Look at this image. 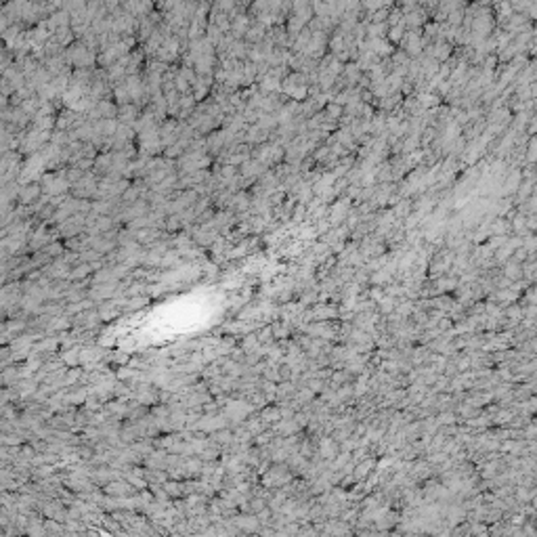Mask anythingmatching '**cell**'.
Listing matches in <instances>:
<instances>
[{"label":"cell","mask_w":537,"mask_h":537,"mask_svg":"<svg viewBox=\"0 0 537 537\" xmlns=\"http://www.w3.org/2000/svg\"><path fill=\"white\" fill-rule=\"evenodd\" d=\"M403 46V51H405L409 57H422V53H424V38H422V30H405V34H403V40L399 42Z\"/></svg>","instance_id":"obj_1"},{"label":"cell","mask_w":537,"mask_h":537,"mask_svg":"<svg viewBox=\"0 0 537 537\" xmlns=\"http://www.w3.org/2000/svg\"><path fill=\"white\" fill-rule=\"evenodd\" d=\"M426 17H428V11L424 6H414V9L403 11V26L405 30H422Z\"/></svg>","instance_id":"obj_2"},{"label":"cell","mask_w":537,"mask_h":537,"mask_svg":"<svg viewBox=\"0 0 537 537\" xmlns=\"http://www.w3.org/2000/svg\"><path fill=\"white\" fill-rule=\"evenodd\" d=\"M351 208V200L349 197H340L334 206L328 208V220L331 227H338V225H344V218H346V212Z\"/></svg>","instance_id":"obj_3"},{"label":"cell","mask_w":537,"mask_h":537,"mask_svg":"<svg viewBox=\"0 0 537 537\" xmlns=\"http://www.w3.org/2000/svg\"><path fill=\"white\" fill-rule=\"evenodd\" d=\"M267 30L268 28H265L263 23H258L256 19H252L250 28L246 30V34H243V40H246L248 44H256V42H260L267 36Z\"/></svg>","instance_id":"obj_4"},{"label":"cell","mask_w":537,"mask_h":537,"mask_svg":"<svg viewBox=\"0 0 537 537\" xmlns=\"http://www.w3.org/2000/svg\"><path fill=\"white\" fill-rule=\"evenodd\" d=\"M227 145V132L225 130H216V132H212L210 137L206 139V149L208 151H214V153H218V151H223V147Z\"/></svg>","instance_id":"obj_5"},{"label":"cell","mask_w":537,"mask_h":537,"mask_svg":"<svg viewBox=\"0 0 537 537\" xmlns=\"http://www.w3.org/2000/svg\"><path fill=\"white\" fill-rule=\"evenodd\" d=\"M42 193V187L40 185H26V187H21L19 189V193H17V197H19V202L21 204H30V202H34V200H38V195Z\"/></svg>","instance_id":"obj_6"},{"label":"cell","mask_w":537,"mask_h":537,"mask_svg":"<svg viewBox=\"0 0 537 537\" xmlns=\"http://www.w3.org/2000/svg\"><path fill=\"white\" fill-rule=\"evenodd\" d=\"M520 180H523V172H510L508 179L504 180V189H502V195H512V193H516V189L520 185Z\"/></svg>","instance_id":"obj_7"},{"label":"cell","mask_w":537,"mask_h":537,"mask_svg":"<svg viewBox=\"0 0 537 537\" xmlns=\"http://www.w3.org/2000/svg\"><path fill=\"white\" fill-rule=\"evenodd\" d=\"M336 453H338V441H336L334 437L321 439V443H319V455L326 457V460H329V457H334Z\"/></svg>","instance_id":"obj_8"},{"label":"cell","mask_w":537,"mask_h":537,"mask_svg":"<svg viewBox=\"0 0 537 537\" xmlns=\"http://www.w3.org/2000/svg\"><path fill=\"white\" fill-rule=\"evenodd\" d=\"M512 13H514V11H512L510 0H495V15H493V17H497V21H500L502 26L508 21V17H510Z\"/></svg>","instance_id":"obj_9"},{"label":"cell","mask_w":537,"mask_h":537,"mask_svg":"<svg viewBox=\"0 0 537 537\" xmlns=\"http://www.w3.org/2000/svg\"><path fill=\"white\" fill-rule=\"evenodd\" d=\"M53 38H55V40H57V42L63 46V49H65L67 44H72V42H74L76 34L72 31V28H69V26H63V28H57V30L53 31Z\"/></svg>","instance_id":"obj_10"},{"label":"cell","mask_w":537,"mask_h":537,"mask_svg":"<svg viewBox=\"0 0 537 537\" xmlns=\"http://www.w3.org/2000/svg\"><path fill=\"white\" fill-rule=\"evenodd\" d=\"M386 31H388V23H369L365 21V38H386Z\"/></svg>","instance_id":"obj_11"},{"label":"cell","mask_w":537,"mask_h":537,"mask_svg":"<svg viewBox=\"0 0 537 537\" xmlns=\"http://www.w3.org/2000/svg\"><path fill=\"white\" fill-rule=\"evenodd\" d=\"M361 76H363V72L359 69L357 61H351V63H346V65H344V69H342V78H344V80L349 82V84H357Z\"/></svg>","instance_id":"obj_12"},{"label":"cell","mask_w":537,"mask_h":537,"mask_svg":"<svg viewBox=\"0 0 537 537\" xmlns=\"http://www.w3.org/2000/svg\"><path fill=\"white\" fill-rule=\"evenodd\" d=\"M504 275H506V279L510 281H516L523 277V263H516L514 258H508V263H506V268H504Z\"/></svg>","instance_id":"obj_13"},{"label":"cell","mask_w":537,"mask_h":537,"mask_svg":"<svg viewBox=\"0 0 537 537\" xmlns=\"http://www.w3.org/2000/svg\"><path fill=\"white\" fill-rule=\"evenodd\" d=\"M390 6H392V0H361V9L367 15L378 9H390Z\"/></svg>","instance_id":"obj_14"},{"label":"cell","mask_w":537,"mask_h":537,"mask_svg":"<svg viewBox=\"0 0 537 537\" xmlns=\"http://www.w3.org/2000/svg\"><path fill=\"white\" fill-rule=\"evenodd\" d=\"M403 34H405V26L403 23H397V26H390L388 31H386V40L390 44H399L403 40Z\"/></svg>","instance_id":"obj_15"},{"label":"cell","mask_w":537,"mask_h":537,"mask_svg":"<svg viewBox=\"0 0 537 537\" xmlns=\"http://www.w3.org/2000/svg\"><path fill=\"white\" fill-rule=\"evenodd\" d=\"M412 208H414L412 200H401L397 206L392 208V214H394V218H405L409 212H412Z\"/></svg>","instance_id":"obj_16"},{"label":"cell","mask_w":537,"mask_h":537,"mask_svg":"<svg viewBox=\"0 0 537 537\" xmlns=\"http://www.w3.org/2000/svg\"><path fill=\"white\" fill-rule=\"evenodd\" d=\"M455 288H457V279L455 277H441L437 281V286H434V290L441 292V294H445V292H449V290H455Z\"/></svg>","instance_id":"obj_17"},{"label":"cell","mask_w":537,"mask_h":537,"mask_svg":"<svg viewBox=\"0 0 537 537\" xmlns=\"http://www.w3.org/2000/svg\"><path fill=\"white\" fill-rule=\"evenodd\" d=\"M235 6H238V0H212V9L223 11V13H231Z\"/></svg>","instance_id":"obj_18"},{"label":"cell","mask_w":537,"mask_h":537,"mask_svg":"<svg viewBox=\"0 0 537 537\" xmlns=\"http://www.w3.org/2000/svg\"><path fill=\"white\" fill-rule=\"evenodd\" d=\"M235 523H238L239 527H243L246 531H250V529L254 531V529H258V523H260V520H258L256 514H252V516H246V518H238Z\"/></svg>","instance_id":"obj_19"},{"label":"cell","mask_w":537,"mask_h":537,"mask_svg":"<svg viewBox=\"0 0 537 537\" xmlns=\"http://www.w3.org/2000/svg\"><path fill=\"white\" fill-rule=\"evenodd\" d=\"M388 11H390V9H378V11H374V13H369L365 21H369V23H382V21L388 19Z\"/></svg>","instance_id":"obj_20"},{"label":"cell","mask_w":537,"mask_h":537,"mask_svg":"<svg viewBox=\"0 0 537 537\" xmlns=\"http://www.w3.org/2000/svg\"><path fill=\"white\" fill-rule=\"evenodd\" d=\"M263 420L265 422H277L281 420V412H279V407H268V409H263Z\"/></svg>","instance_id":"obj_21"},{"label":"cell","mask_w":537,"mask_h":537,"mask_svg":"<svg viewBox=\"0 0 537 537\" xmlns=\"http://www.w3.org/2000/svg\"><path fill=\"white\" fill-rule=\"evenodd\" d=\"M535 495V489H525L523 485H520L518 489H516V500L520 502V504H525V502H529L531 500V497Z\"/></svg>","instance_id":"obj_22"},{"label":"cell","mask_w":537,"mask_h":537,"mask_svg":"<svg viewBox=\"0 0 537 537\" xmlns=\"http://www.w3.org/2000/svg\"><path fill=\"white\" fill-rule=\"evenodd\" d=\"M256 338H258V342H260V344H267V342L271 344V342H273V329H271V326L260 329V334H258Z\"/></svg>","instance_id":"obj_23"},{"label":"cell","mask_w":537,"mask_h":537,"mask_svg":"<svg viewBox=\"0 0 537 537\" xmlns=\"http://www.w3.org/2000/svg\"><path fill=\"white\" fill-rule=\"evenodd\" d=\"M533 162H535V137L531 134L529 137V147H527V164L533 166Z\"/></svg>","instance_id":"obj_24"},{"label":"cell","mask_w":537,"mask_h":537,"mask_svg":"<svg viewBox=\"0 0 537 537\" xmlns=\"http://www.w3.org/2000/svg\"><path fill=\"white\" fill-rule=\"evenodd\" d=\"M265 504H267L265 500H252L250 506H248V510L252 512V514H258L260 510H265Z\"/></svg>","instance_id":"obj_25"},{"label":"cell","mask_w":537,"mask_h":537,"mask_svg":"<svg viewBox=\"0 0 537 537\" xmlns=\"http://www.w3.org/2000/svg\"><path fill=\"white\" fill-rule=\"evenodd\" d=\"M258 344H260V342H258V338H256V336H248L246 340H243V344H241V346H243V351H252V349H256Z\"/></svg>","instance_id":"obj_26"},{"label":"cell","mask_w":537,"mask_h":537,"mask_svg":"<svg viewBox=\"0 0 537 537\" xmlns=\"http://www.w3.org/2000/svg\"><path fill=\"white\" fill-rule=\"evenodd\" d=\"M109 491H112V493H120V495H124V493H130V487H128V485H124V483H120V485H112V487H109Z\"/></svg>","instance_id":"obj_27"},{"label":"cell","mask_w":537,"mask_h":537,"mask_svg":"<svg viewBox=\"0 0 537 537\" xmlns=\"http://www.w3.org/2000/svg\"><path fill=\"white\" fill-rule=\"evenodd\" d=\"M439 424H455V416L453 414H443V416H439Z\"/></svg>","instance_id":"obj_28"},{"label":"cell","mask_w":537,"mask_h":537,"mask_svg":"<svg viewBox=\"0 0 537 537\" xmlns=\"http://www.w3.org/2000/svg\"><path fill=\"white\" fill-rule=\"evenodd\" d=\"M323 386H326V382H321V380H311V382H309V388H311L313 392H321Z\"/></svg>","instance_id":"obj_29"},{"label":"cell","mask_w":537,"mask_h":537,"mask_svg":"<svg viewBox=\"0 0 537 537\" xmlns=\"http://www.w3.org/2000/svg\"><path fill=\"white\" fill-rule=\"evenodd\" d=\"M89 271H90L89 265H82V267H78V271H74V273H72V277H82V275H86Z\"/></svg>","instance_id":"obj_30"}]
</instances>
